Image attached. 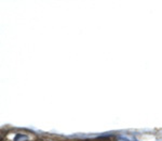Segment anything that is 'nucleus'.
<instances>
[{"instance_id": "f257e3e1", "label": "nucleus", "mask_w": 162, "mask_h": 141, "mask_svg": "<svg viewBox=\"0 0 162 141\" xmlns=\"http://www.w3.org/2000/svg\"><path fill=\"white\" fill-rule=\"evenodd\" d=\"M117 141H129V140H128V139H124V138H118Z\"/></svg>"}]
</instances>
